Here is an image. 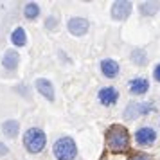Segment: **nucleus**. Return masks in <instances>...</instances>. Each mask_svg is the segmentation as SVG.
<instances>
[{"label":"nucleus","instance_id":"obj_9","mask_svg":"<svg viewBox=\"0 0 160 160\" xmlns=\"http://www.w3.org/2000/svg\"><path fill=\"white\" fill-rule=\"evenodd\" d=\"M128 87H130V92L133 95H142L149 90V81L146 79V78H142V76H137V78H133L130 81Z\"/></svg>","mask_w":160,"mask_h":160},{"label":"nucleus","instance_id":"obj_6","mask_svg":"<svg viewBox=\"0 0 160 160\" xmlns=\"http://www.w3.org/2000/svg\"><path fill=\"white\" fill-rule=\"evenodd\" d=\"M135 140L138 146H151L157 140V131L149 126H142L135 131Z\"/></svg>","mask_w":160,"mask_h":160},{"label":"nucleus","instance_id":"obj_21","mask_svg":"<svg viewBox=\"0 0 160 160\" xmlns=\"http://www.w3.org/2000/svg\"><path fill=\"white\" fill-rule=\"evenodd\" d=\"M8 153H9V148L4 142H0V157H6Z\"/></svg>","mask_w":160,"mask_h":160},{"label":"nucleus","instance_id":"obj_19","mask_svg":"<svg viewBox=\"0 0 160 160\" xmlns=\"http://www.w3.org/2000/svg\"><path fill=\"white\" fill-rule=\"evenodd\" d=\"M45 27L47 29H58V18H54V16H49L47 18V22H45Z\"/></svg>","mask_w":160,"mask_h":160},{"label":"nucleus","instance_id":"obj_15","mask_svg":"<svg viewBox=\"0 0 160 160\" xmlns=\"http://www.w3.org/2000/svg\"><path fill=\"white\" fill-rule=\"evenodd\" d=\"M23 15H25L27 20H36L38 16H40V6L34 4V2L25 4V8H23Z\"/></svg>","mask_w":160,"mask_h":160},{"label":"nucleus","instance_id":"obj_5","mask_svg":"<svg viewBox=\"0 0 160 160\" xmlns=\"http://www.w3.org/2000/svg\"><path fill=\"white\" fill-rule=\"evenodd\" d=\"M67 29L72 36H85L90 29V23L87 18H81V16H74L67 22Z\"/></svg>","mask_w":160,"mask_h":160},{"label":"nucleus","instance_id":"obj_13","mask_svg":"<svg viewBox=\"0 0 160 160\" xmlns=\"http://www.w3.org/2000/svg\"><path fill=\"white\" fill-rule=\"evenodd\" d=\"M11 42H13V45H16V47H23V45L27 43V34H25V29L16 27V29L13 31V34H11Z\"/></svg>","mask_w":160,"mask_h":160},{"label":"nucleus","instance_id":"obj_18","mask_svg":"<svg viewBox=\"0 0 160 160\" xmlns=\"http://www.w3.org/2000/svg\"><path fill=\"white\" fill-rule=\"evenodd\" d=\"M137 104L135 102H130L128 104V108L124 110V119H128V121H131V119H137Z\"/></svg>","mask_w":160,"mask_h":160},{"label":"nucleus","instance_id":"obj_1","mask_svg":"<svg viewBox=\"0 0 160 160\" xmlns=\"http://www.w3.org/2000/svg\"><path fill=\"white\" fill-rule=\"evenodd\" d=\"M106 146L112 153H124L130 146V133L121 124H113L106 131Z\"/></svg>","mask_w":160,"mask_h":160},{"label":"nucleus","instance_id":"obj_8","mask_svg":"<svg viewBox=\"0 0 160 160\" xmlns=\"http://www.w3.org/2000/svg\"><path fill=\"white\" fill-rule=\"evenodd\" d=\"M34 85H36V90L43 95L47 101H54V97H56V94H54V85H52L49 79H45V78H38Z\"/></svg>","mask_w":160,"mask_h":160},{"label":"nucleus","instance_id":"obj_22","mask_svg":"<svg viewBox=\"0 0 160 160\" xmlns=\"http://www.w3.org/2000/svg\"><path fill=\"white\" fill-rule=\"evenodd\" d=\"M153 78H155V79L158 81L160 83V63L157 67H155V70H153Z\"/></svg>","mask_w":160,"mask_h":160},{"label":"nucleus","instance_id":"obj_17","mask_svg":"<svg viewBox=\"0 0 160 160\" xmlns=\"http://www.w3.org/2000/svg\"><path fill=\"white\" fill-rule=\"evenodd\" d=\"M137 104V115H148V113H151L155 112V104L149 101H144V102H135Z\"/></svg>","mask_w":160,"mask_h":160},{"label":"nucleus","instance_id":"obj_14","mask_svg":"<svg viewBox=\"0 0 160 160\" xmlns=\"http://www.w3.org/2000/svg\"><path fill=\"white\" fill-rule=\"evenodd\" d=\"M138 11L142 16H153L158 13V4L157 2H142L138 6Z\"/></svg>","mask_w":160,"mask_h":160},{"label":"nucleus","instance_id":"obj_7","mask_svg":"<svg viewBox=\"0 0 160 160\" xmlns=\"http://www.w3.org/2000/svg\"><path fill=\"white\" fill-rule=\"evenodd\" d=\"M97 97H99V102L102 106H113L119 101V90L113 87H104L99 90Z\"/></svg>","mask_w":160,"mask_h":160},{"label":"nucleus","instance_id":"obj_12","mask_svg":"<svg viewBox=\"0 0 160 160\" xmlns=\"http://www.w3.org/2000/svg\"><path fill=\"white\" fill-rule=\"evenodd\" d=\"M2 131H4V135H6V137L15 138V137H18L20 124H18V121H15V119H8L6 122L2 124Z\"/></svg>","mask_w":160,"mask_h":160},{"label":"nucleus","instance_id":"obj_10","mask_svg":"<svg viewBox=\"0 0 160 160\" xmlns=\"http://www.w3.org/2000/svg\"><path fill=\"white\" fill-rule=\"evenodd\" d=\"M101 72L104 78H108V79H113V78H117L119 76V63H117L115 59H102L101 61Z\"/></svg>","mask_w":160,"mask_h":160},{"label":"nucleus","instance_id":"obj_3","mask_svg":"<svg viewBox=\"0 0 160 160\" xmlns=\"http://www.w3.org/2000/svg\"><path fill=\"white\" fill-rule=\"evenodd\" d=\"M52 151L58 160H74L78 157V146L72 137H61L54 142Z\"/></svg>","mask_w":160,"mask_h":160},{"label":"nucleus","instance_id":"obj_4","mask_svg":"<svg viewBox=\"0 0 160 160\" xmlns=\"http://www.w3.org/2000/svg\"><path fill=\"white\" fill-rule=\"evenodd\" d=\"M131 9H133L131 2H126V0H117V2H113V4H112L110 15H112V18H113V20H117V22H122V20H126V18L131 15Z\"/></svg>","mask_w":160,"mask_h":160},{"label":"nucleus","instance_id":"obj_2","mask_svg":"<svg viewBox=\"0 0 160 160\" xmlns=\"http://www.w3.org/2000/svg\"><path fill=\"white\" fill-rule=\"evenodd\" d=\"M45 144H47V137H45V131L40 128H29L23 135V148L31 153V155H36V153L43 151Z\"/></svg>","mask_w":160,"mask_h":160},{"label":"nucleus","instance_id":"obj_20","mask_svg":"<svg viewBox=\"0 0 160 160\" xmlns=\"http://www.w3.org/2000/svg\"><path fill=\"white\" fill-rule=\"evenodd\" d=\"M130 160H153L149 155H146V153H137V155H133Z\"/></svg>","mask_w":160,"mask_h":160},{"label":"nucleus","instance_id":"obj_16","mask_svg":"<svg viewBox=\"0 0 160 160\" xmlns=\"http://www.w3.org/2000/svg\"><path fill=\"white\" fill-rule=\"evenodd\" d=\"M131 61H133L135 65H138V67L148 65V54H146V51H142V49H135V51L131 52Z\"/></svg>","mask_w":160,"mask_h":160},{"label":"nucleus","instance_id":"obj_11","mask_svg":"<svg viewBox=\"0 0 160 160\" xmlns=\"http://www.w3.org/2000/svg\"><path fill=\"white\" fill-rule=\"evenodd\" d=\"M20 63V56H18V52L16 51H8L4 54V58H2V65L6 70H15L16 67Z\"/></svg>","mask_w":160,"mask_h":160}]
</instances>
